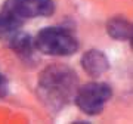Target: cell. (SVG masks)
I'll use <instances>...</instances> for the list:
<instances>
[{"mask_svg":"<svg viewBox=\"0 0 133 124\" xmlns=\"http://www.w3.org/2000/svg\"><path fill=\"white\" fill-rule=\"evenodd\" d=\"M77 92L76 72L66 67H50L42 72L38 95L46 105L61 109Z\"/></svg>","mask_w":133,"mask_h":124,"instance_id":"cell-1","label":"cell"},{"mask_svg":"<svg viewBox=\"0 0 133 124\" xmlns=\"http://www.w3.org/2000/svg\"><path fill=\"white\" fill-rule=\"evenodd\" d=\"M34 46L38 52L50 56H68L77 52L78 42L70 31L58 27L43 28L36 36Z\"/></svg>","mask_w":133,"mask_h":124,"instance_id":"cell-2","label":"cell"},{"mask_svg":"<svg viewBox=\"0 0 133 124\" xmlns=\"http://www.w3.org/2000/svg\"><path fill=\"white\" fill-rule=\"evenodd\" d=\"M111 87L105 83H87L76 92V104L84 114L98 115L111 98Z\"/></svg>","mask_w":133,"mask_h":124,"instance_id":"cell-3","label":"cell"},{"mask_svg":"<svg viewBox=\"0 0 133 124\" xmlns=\"http://www.w3.org/2000/svg\"><path fill=\"white\" fill-rule=\"evenodd\" d=\"M10 3L22 19L50 16L55 10L52 0H10Z\"/></svg>","mask_w":133,"mask_h":124,"instance_id":"cell-4","label":"cell"},{"mask_svg":"<svg viewBox=\"0 0 133 124\" xmlns=\"http://www.w3.org/2000/svg\"><path fill=\"white\" fill-rule=\"evenodd\" d=\"M24 19L18 15V12L14 9L12 3L6 2L3 8L0 9V36L2 37H10L14 36L18 28L22 25Z\"/></svg>","mask_w":133,"mask_h":124,"instance_id":"cell-5","label":"cell"},{"mask_svg":"<svg viewBox=\"0 0 133 124\" xmlns=\"http://www.w3.org/2000/svg\"><path fill=\"white\" fill-rule=\"evenodd\" d=\"M81 67L89 75L99 77L105 71H108L109 62L101 50H89L81 58Z\"/></svg>","mask_w":133,"mask_h":124,"instance_id":"cell-6","label":"cell"},{"mask_svg":"<svg viewBox=\"0 0 133 124\" xmlns=\"http://www.w3.org/2000/svg\"><path fill=\"white\" fill-rule=\"evenodd\" d=\"M107 31L115 40H132V24L121 16L109 19L107 24Z\"/></svg>","mask_w":133,"mask_h":124,"instance_id":"cell-7","label":"cell"},{"mask_svg":"<svg viewBox=\"0 0 133 124\" xmlns=\"http://www.w3.org/2000/svg\"><path fill=\"white\" fill-rule=\"evenodd\" d=\"M10 40V47L14 49L15 52L21 55L22 58H28L33 53V46L34 42L31 40L28 34H21V33H15L14 36L9 37Z\"/></svg>","mask_w":133,"mask_h":124,"instance_id":"cell-8","label":"cell"},{"mask_svg":"<svg viewBox=\"0 0 133 124\" xmlns=\"http://www.w3.org/2000/svg\"><path fill=\"white\" fill-rule=\"evenodd\" d=\"M8 93V81H6L5 75L0 72V98H5Z\"/></svg>","mask_w":133,"mask_h":124,"instance_id":"cell-9","label":"cell"}]
</instances>
